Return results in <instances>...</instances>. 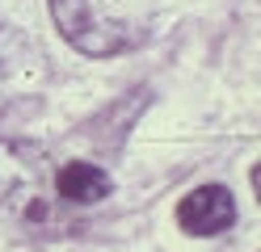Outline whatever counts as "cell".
<instances>
[{
	"instance_id": "7a4b0ae2",
	"label": "cell",
	"mask_w": 261,
	"mask_h": 252,
	"mask_svg": "<svg viewBox=\"0 0 261 252\" xmlns=\"http://www.w3.org/2000/svg\"><path fill=\"white\" fill-rule=\"evenodd\" d=\"M59 34L85 55H118L148 38L143 0H51Z\"/></svg>"
},
{
	"instance_id": "3957f363",
	"label": "cell",
	"mask_w": 261,
	"mask_h": 252,
	"mask_svg": "<svg viewBox=\"0 0 261 252\" xmlns=\"http://www.w3.org/2000/svg\"><path fill=\"white\" fill-rule=\"evenodd\" d=\"M42 76V55L30 46L25 34L0 25V114H9L21 97L34 93Z\"/></svg>"
},
{
	"instance_id": "6da1fadb",
	"label": "cell",
	"mask_w": 261,
	"mask_h": 252,
	"mask_svg": "<svg viewBox=\"0 0 261 252\" xmlns=\"http://www.w3.org/2000/svg\"><path fill=\"white\" fill-rule=\"evenodd\" d=\"M0 218L21 227L59 223L55 168L38 143L0 139Z\"/></svg>"
},
{
	"instance_id": "277c9868",
	"label": "cell",
	"mask_w": 261,
	"mask_h": 252,
	"mask_svg": "<svg viewBox=\"0 0 261 252\" xmlns=\"http://www.w3.org/2000/svg\"><path fill=\"white\" fill-rule=\"evenodd\" d=\"M177 223L190 235H219V231H227L236 223V202H232V193L223 185H202V189L181 198Z\"/></svg>"
},
{
	"instance_id": "5b68a950",
	"label": "cell",
	"mask_w": 261,
	"mask_h": 252,
	"mask_svg": "<svg viewBox=\"0 0 261 252\" xmlns=\"http://www.w3.org/2000/svg\"><path fill=\"white\" fill-rule=\"evenodd\" d=\"M110 189H114L110 173L97 164H85V160H72L55 173V193H59V202H72V206H93Z\"/></svg>"
}]
</instances>
